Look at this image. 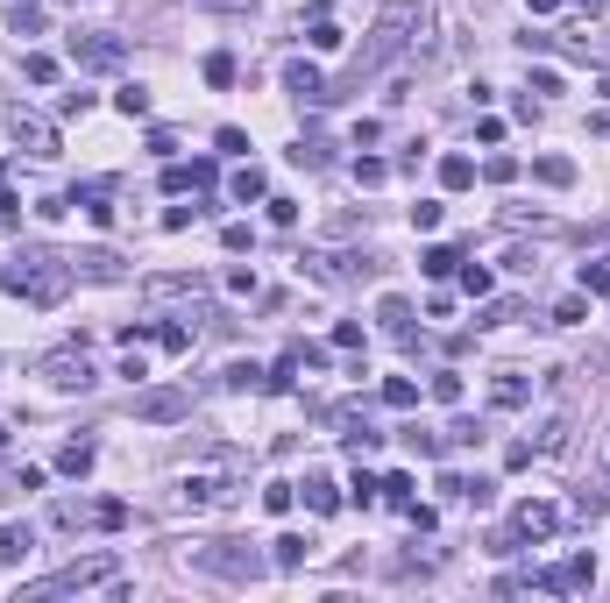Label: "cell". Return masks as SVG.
Wrapping results in <instances>:
<instances>
[{"label": "cell", "instance_id": "obj_1", "mask_svg": "<svg viewBox=\"0 0 610 603\" xmlns=\"http://www.w3.org/2000/svg\"><path fill=\"white\" fill-rule=\"evenodd\" d=\"M419 29H426V8L419 0H391L384 15H376V29H369V43L355 50V64H348V79L341 86H327V100H341V93H362L376 71H391L412 43H419Z\"/></svg>", "mask_w": 610, "mask_h": 603}, {"label": "cell", "instance_id": "obj_2", "mask_svg": "<svg viewBox=\"0 0 610 603\" xmlns=\"http://www.w3.org/2000/svg\"><path fill=\"white\" fill-rule=\"evenodd\" d=\"M71 256H57V249H15L8 263H0V291H15V298H29V306H64V291H71Z\"/></svg>", "mask_w": 610, "mask_h": 603}, {"label": "cell", "instance_id": "obj_3", "mask_svg": "<svg viewBox=\"0 0 610 603\" xmlns=\"http://www.w3.org/2000/svg\"><path fill=\"white\" fill-rule=\"evenodd\" d=\"M121 575V561L114 554H86V561H71V568H57L50 582H29L22 589V603H43V596H64V589H100V582H114Z\"/></svg>", "mask_w": 610, "mask_h": 603}, {"label": "cell", "instance_id": "obj_4", "mask_svg": "<svg viewBox=\"0 0 610 603\" xmlns=\"http://www.w3.org/2000/svg\"><path fill=\"white\" fill-rule=\"evenodd\" d=\"M561 533V504H547V497H525L518 511H511V525H504V533L490 540L497 554H511L518 540H554Z\"/></svg>", "mask_w": 610, "mask_h": 603}, {"label": "cell", "instance_id": "obj_5", "mask_svg": "<svg viewBox=\"0 0 610 603\" xmlns=\"http://www.w3.org/2000/svg\"><path fill=\"white\" fill-rule=\"evenodd\" d=\"M192 561H199L206 575H220V582H256V575L270 568V561H263L256 547H242V540H213V547H199Z\"/></svg>", "mask_w": 610, "mask_h": 603}, {"label": "cell", "instance_id": "obj_6", "mask_svg": "<svg viewBox=\"0 0 610 603\" xmlns=\"http://www.w3.org/2000/svg\"><path fill=\"white\" fill-rule=\"evenodd\" d=\"M36 376H43L50 391H93V384H100V376H93V355H86L79 341H71V348H50V355L36 362Z\"/></svg>", "mask_w": 610, "mask_h": 603}, {"label": "cell", "instance_id": "obj_7", "mask_svg": "<svg viewBox=\"0 0 610 603\" xmlns=\"http://www.w3.org/2000/svg\"><path fill=\"white\" fill-rule=\"evenodd\" d=\"M369 270H376V256H341V249H305L298 256V277H313V284H355Z\"/></svg>", "mask_w": 610, "mask_h": 603}, {"label": "cell", "instance_id": "obj_8", "mask_svg": "<svg viewBox=\"0 0 610 603\" xmlns=\"http://www.w3.org/2000/svg\"><path fill=\"white\" fill-rule=\"evenodd\" d=\"M71 64H79V71H121L128 64V43L121 36H100V29H79V36H71Z\"/></svg>", "mask_w": 610, "mask_h": 603}, {"label": "cell", "instance_id": "obj_9", "mask_svg": "<svg viewBox=\"0 0 610 603\" xmlns=\"http://www.w3.org/2000/svg\"><path fill=\"white\" fill-rule=\"evenodd\" d=\"M8 142H15V149H29V157H57V128H50L36 107H22V100L8 107Z\"/></svg>", "mask_w": 610, "mask_h": 603}, {"label": "cell", "instance_id": "obj_10", "mask_svg": "<svg viewBox=\"0 0 610 603\" xmlns=\"http://www.w3.org/2000/svg\"><path fill=\"white\" fill-rule=\"evenodd\" d=\"M532 589H547V596H582V589H596V561H589V554H568L561 568H532Z\"/></svg>", "mask_w": 610, "mask_h": 603}, {"label": "cell", "instance_id": "obj_11", "mask_svg": "<svg viewBox=\"0 0 610 603\" xmlns=\"http://www.w3.org/2000/svg\"><path fill=\"white\" fill-rule=\"evenodd\" d=\"M192 412V391H142L135 398V419H149V426H178Z\"/></svg>", "mask_w": 610, "mask_h": 603}, {"label": "cell", "instance_id": "obj_12", "mask_svg": "<svg viewBox=\"0 0 610 603\" xmlns=\"http://www.w3.org/2000/svg\"><path fill=\"white\" fill-rule=\"evenodd\" d=\"M284 93H291L298 107H327V79H320V64L291 57V64H284Z\"/></svg>", "mask_w": 610, "mask_h": 603}, {"label": "cell", "instance_id": "obj_13", "mask_svg": "<svg viewBox=\"0 0 610 603\" xmlns=\"http://www.w3.org/2000/svg\"><path fill=\"white\" fill-rule=\"evenodd\" d=\"M64 206H86V220H93V228H114V185H107V178L71 185V199H64Z\"/></svg>", "mask_w": 610, "mask_h": 603}, {"label": "cell", "instance_id": "obj_14", "mask_svg": "<svg viewBox=\"0 0 610 603\" xmlns=\"http://www.w3.org/2000/svg\"><path fill=\"white\" fill-rule=\"evenodd\" d=\"M213 178H220L213 157H192V164L171 157V164H164V192H213Z\"/></svg>", "mask_w": 610, "mask_h": 603}, {"label": "cell", "instance_id": "obj_15", "mask_svg": "<svg viewBox=\"0 0 610 603\" xmlns=\"http://www.w3.org/2000/svg\"><path fill=\"white\" fill-rule=\"evenodd\" d=\"M178 497H185L192 511H213V504H227V497H235V483H227V476H206V469H199V476H185V490H178Z\"/></svg>", "mask_w": 610, "mask_h": 603}, {"label": "cell", "instance_id": "obj_16", "mask_svg": "<svg viewBox=\"0 0 610 603\" xmlns=\"http://www.w3.org/2000/svg\"><path fill=\"white\" fill-rule=\"evenodd\" d=\"M71 270H79V277H93V284H114V277H128V263H121L114 249H86V256H71Z\"/></svg>", "mask_w": 610, "mask_h": 603}, {"label": "cell", "instance_id": "obj_17", "mask_svg": "<svg viewBox=\"0 0 610 603\" xmlns=\"http://www.w3.org/2000/svg\"><path fill=\"white\" fill-rule=\"evenodd\" d=\"M298 490H305V504H313V511H320V518H334V511H341V504H348V497H341V483H334V476H305V483H298Z\"/></svg>", "mask_w": 610, "mask_h": 603}, {"label": "cell", "instance_id": "obj_18", "mask_svg": "<svg viewBox=\"0 0 610 603\" xmlns=\"http://www.w3.org/2000/svg\"><path fill=\"white\" fill-rule=\"evenodd\" d=\"M305 554H313V540H305V533H277V540H270V568H284V575L305 568Z\"/></svg>", "mask_w": 610, "mask_h": 603}, {"label": "cell", "instance_id": "obj_19", "mask_svg": "<svg viewBox=\"0 0 610 603\" xmlns=\"http://www.w3.org/2000/svg\"><path fill=\"white\" fill-rule=\"evenodd\" d=\"M568 440H575V419L554 412V419L540 426V440H532V455H568Z\"/></svg>", "mask_w": 610, "mask_h": 603}, {"label": "cell", "instance_id": "obj_20", "mask_svg": "<svg viewBox=\"0 0 610 603\" xmlns=\"http://www.w3.org/2000/svg\"><path fill=\"white\" fill-rule=\"evenodd\" d=\"M525 398H532V384H525V376H518V369H504V376H497V384H490V405H497V412H518Z\"/></svg>", "mask_w": 610, "mask_h": 603}, {"label": "cell", "instance_id": "obj_21", "mask_svg": "<svg viewBox=\"0 0 610 603\" xmlns=\"http://www.w3.org/2000/svg\"><path fill=\"white\" fill-rule=\"evenodd\" d=\"M29 547H36L29 525H0V568H22V561H29Z\"/></svg>", "mask_w": 610, "mask_h": 603}, {"label": "cell", "instance_id": "obj_22", "mask_svg": "<svg viewBox=\"0 0 610 603\" xmlns=\"http://www.w3.org/2000/svg\"><path fill=\"white\" fill-rule=\"evenodd\" d=\"M440 185H447V192H469V185H476V157L447 149V157H440Z\"/></svg>", "mask_w": 610, "mask_h": 603}, {"label": "cell", "instance_id": "obj_23", "mask_svg": "<svg viewBox=\"0 0 610 603\" xmlns=\"http://www.w3.org/2000/svg\"><path fill=\"white\" fill-rule=\"evenodd\" d=\"M50 525H64V533H86V525H100V504H50Z\"/></svg>", "mask_w": 610, "mask_h": 603}, {"label": "cell", "instance_id": "obj_24", "mask_svg": "<svg viewBox=\"0 0 610 603\" xmlns=\"http://www.w3.org/2000/svg\"><path fill=\"white\" fill-rule=\"evenodd\" d=\"M376 320H384V334H398V341H412V298H384V306H376Z\"/></svg>", "mask_w": 610, "mask_h": 603}, {"label": "cell", "instance_id": "obj_25", "mask_svg": "<svg viewBox=\"0 0 610 603\" xmlns=\"http://www.w3.org/2000/svg\"><path fill=\"white\" fill-rule=\"evenodd\" d=\"M142 291H149V298H199V291H206V277H199V270H192V277H149Z\"/></svg>", "mask_w": 610, "mask_h": 603}, {"label": "cell", "instance_id": "obj_26", "mask_svg": "<svg viewBox=\"0 0 610 603\" xmlns=\"http://www.w3.org/2000/svg\"><path fill=\"white\" fill-rule=\"evenodd\" d=\"M93 462H100V447H93V440H64V455H57V469H64V476H86Z\"/></svg>", "mask_w": 610, "mask_h": 603}, {"label": "cell", "instance_id": "obj_27", "mask_svg": "<svg viewBox=\"0 0 610 603\" xmlns=\"http://www.w3.org/2000/svg\"><path fill=\"white\" fill-rule=\"evenodd\" d=\"M419 270L440 284V277H454V270H462V249H454V242H440V249H426V256H419Z\"/></svg>", "mask_w": 610, "mask_h": 603}, {"label": "cell", "instance_id": "obj_28", "mask_svg": "<svg viewBox=\"0 0 610 603\" xmlns=\"http://www.w3.org/2000/svg\"><path fill=\"white\" fill-rule=\"evenodd\" d=\"M149 341L171 348V355H185V348H192V327H185V320H149Z\"/></svg>", "mask_w": 610, "mask_h": 603}, {"label": "cell", "instance_id": "obj_29", "mask_svg": "<svg viewBox=\"0 0 610 603\" xmlns=\"http://www.w3.org/2000/svg\"><path fill=\"white\" fill-rule=\"evenodd\" d=\"M227 192H235V199H242V206H249V199H270V178H263V171H256V164H242V171H235V178H227Z\"/></svg>", "mask_w": 610, "mask_h": 603}, {"label": "cell", "instance_id": "obj_30", "mask_svg": "<svg viewBox=\"0 0 610 603\" xmlns=\"http://www.w3.org/2000/svg\"><path fill=\"white\" fill-rule=\"evenodd\" d=\"M568 57H582V64H610V29H589V36H575V43H568Z\"/></svg>", "mask_w": 610, "mask_h": 603}, {"label": "cell", "instance_id": "obj_31", "mask_svg": "<svg viewBox=\"0 0 610 603\" xmlns=\"http://www.w3.org/2000/svg\"><path fill=\"white\" fill-rule=\"evenodd\" d=\"M8 29L15 36H36L43 29V0H8Z\"/></svg>", "mask_w": 610, "mask_h": 603}, {"label": "cell", "instance_id": "obj_32", "mask_svg": "<svg viewBox=\"0 0 610 603\" xmlns=\"http://www.w3.org/2000/svg\"><path fill=\"white\" fill-rule=\"evenodd\" d=\"M532 178L554 185V192H568V185H575V164H568V157H540V164H532Z\"/></svg>", "mask_w": 610, "mask_h": 603}, {"label": "cell", "instance_id": "obj_33", "mask_svg": "<svg viewBox=\"0 0 610 603\" xmlns=\"http://www.w3.org/2000/svg\"><path fill=\"white\" fill-rule=\"evenodd\" d=\"M284 157H291V164H305V171H320V164H327V142H320V135H298Z\"/></svg>", "mask_w": 610, "mask_h": 603}, {"label": "cell", "instance_id": "obj_34", "mask_svg": "<svg viewBox=\"0 0 610 603\" xmlns=\"http://www.w3.org/2000/svg\"><path fill=\"white\" fill-rule=\"evenodd\" d=\"M384 405L391 412H412L419 405V384H412V376H384Z\"/></svg>", "mask_w": 610, "mask_h": 603}, {"label": "cell", "instance_id": "obj_35", "mask_svg": "<svg viewBox=\"0 0 610 603\" xmlns=\"http://www.w3.org/2000/svg\"><path fill=\"white\" fill-rule=\"evenodd\" d=\"M220 384H227V391H263V369H256V362H227Z\"/></svg>", "mask_w": 610, "mask_h": 603}, {"label": "cell", "instance_id": "obj_36", "mask_svg": "<svg viewBox=\"0 0 610 603\" xmlns=\"http://www.w3.org/2000/svg\"><path fill=\"white\" fill-rule=\"evenodd\" d=\"M199 71H206V86H235V71H242V64H235V50H213Z\"/></svg>", "mask_w": 610, "mask_h": 603}, {"label": "cell", "instance_id": "obj_37", "mask_svg": "<svg viewBox=\"0 0 610 603\" xmlns=\"http://www.w3.org/2000/svg\"><path fill=\"white\" fill-rule=\"evenodd\" d=\"M575 284H582L589 298H610V263H596V256H589V263L575 270Z\"/></svg>", "mask_w": 610, "mask_h": 603}, {"label": "cell", "instance_id": "obj_38", "mask_svg": "<svg viewBox=\"0 0 610 603\" xmlns=\"http://www.w3.org/2000/svg\"><path fill=\"white\" fill-rule=\"evenodd\" d=\"M22 79H29V86H57V57L29 50V57H22Z\"/></svg>", "mask_w": 610, "mask_h": 603}, {"label": "cell", "instance_id": "obj_39", "mask_svg": "<svg viewBox=\"0 0 610 603\" xmlns=\"http://www.w3.org/2000/svg\"><path fill=\"white\" fill-rule=\"evenodd\" d=\"M518 313H525V306H518V298H490V306L476 313V327H511Z\"/></svg>", "mask_w": 610, "mask_h": 603}, {"label": "cell", "instance_id": "obj_40", "mask_svg": "<svg viewBox=\"0 0 610 603\" xmlns=\"http://www.w3.org/2000/svg\"><path fill=\"white\" fill-rule=\"evenodd\" d=\"M582 320H589V291H575V298L554 306V327H582Z\"/></svg>", "mask_w": 610, "mask_h": 603}, {"label": "cell", "instance_id": "obj_41", "mask_svg": "<svg viewBox=\"0 0 610 603\" xmlns=\"http://www.w3.org/2000/svg\"><path fill=\"white\" fill-rule=\"evenodd\" d=\"M376 497H384V483H376L369 469H355V483H348V504H362V511H369Z\"/></svg>", "mask_w": 610, "mask_h": 603}, {"label": "cell", "instance_id": "obj_42", "mask_svg": "<svg viewBox=\"0 0 610 603\" xmlns=\"http://www.w3.org/2000/svg\"><path fill=\"white\" fill-rule=\"evenodd\" d=\"M220 249H227V256H242V249H256V235H249V220H227V228H220Z\"/></svg>", "mask_w": 610, "mask_h": 603}, {"label": "cell", "instance_id": "obj_43", "mask_svg": "<svg viewBox=\"0 0 610 603\" xmlns=\"http://www.w3.org/2000/svg\"><path fill=\"white\" fill-rule=\"evenodd\" d=\"M454 277H462V291H469V298H490V270H483V263H469V256H462V270H454Z\"/></svg>", "mask_w": 610, "mask_h": 603}, {"label": "cell", "instance_id": "obj_44", "mask_svg": "<svg viewBox=\"0 0 610 603\" xmlns=\"http://www.w3.org/2000/svg\"><path fill=\"white\" fill-rule=\"evenodd\" d=\"M114 107H121L128 121H142V114H149V86H121V93H114Z\"/></svg>", "mask_w": 610, "mask_h": 603}, {"label": "cell", "instance_id": "obj_45", "mask_svg": "<svg viewBox=\"0 0 610 603\" xmlns=\"http://www.w3.org/2000/svg\"><path fill=\"white\" fill-rule=\"evenodd\" d=\"M440 220H447V206H440V199H419V206H412V228H419V235H433Z\"/></svg>", "mask_w": 610, "mask_h": 603}, {"label": "cell", "instance_id": "obj_46", "mask_svg": "<svg viewBox=\"0 0 610 603\" xmlns=\"http://www.w3.org/2000/svg\"><path fill=\"white\" fill-rule=\"evenodd\" d=\"M433 398H440V405H462V369H440V376H433Z\"/></svg>", "mask_w": 610, "mask_h": 603}, {"label": "cell", "instance_id": "obj_47", "mask_svg": "<svg viewBox=\"0 0 610 603\" xmlns=\"http://www.w3.org/2000/svg\"><path fill=\"white\" fill-rule=\"evenodd\" d=\"M334 348L341 355H362V320H334Z\"/></svg>", "mask_w": 610, "mask_h": 603}, {"label": "cell", "instance_id": "obj_48", "mask_svg": "<svg viewBox=\"0 0 610 603\" xmlns=\"http://www.w3.org/2000/svg\"><path fill=\"white\" fill-rule=\"evenodd\" d=\"M384 504H398V511L412 504V476H405V469H391V476H384Z\"/></svg>", "mask_w": 610, "mask_h": 603}, {"label": "cell", "instance_id": "obj_49", "mask_svg": "<svg viewBox=\"0 0 610 603\" xmlns=\"http://www.w3.org/2000/svg\"><path fill=\"white\" fill-rule=\"evenodd\" d=\"M291 504H298V483H270V490H263V511H277V518H284Z\"/></svg>", "mask_w": 610, "mask_h": 603}, {"label": "cell", "instance_id": "obj_50", "mask_svg": "<svg viewBox=\"0 0 610 603\" xmlns=\"http://www.w3.org/2000/svg\"><path fill=\"white\" fill-rule=\"evenodd\" d=\"M384 178H391L384 157H355V185H384Z\"/></svg>", "mask_w": 610, "mask_h": 603}, {"label": "cell", "instance_id": "obj_51", "mask_svg": "<svg viewBox=\"0 0 610 603\" xmlns=\"http://www.w3.org/2000/svg\"><path fill=\"white\" fill-rule=\"evenodd\" d=\"M476 440H483V419H454L447 426V447H476Z\"/></svg>", "mask_w": 610, "mask_h": 603}, {"label": "cell", "instance_id": "obj_52", "mask_svg": "<svg viewBox=\"0 0 610 603\" xmlns=\"http://www.w3.org/2000/svg\"><path fill=\"white\" fill-rule=\"evenodd\" d=\"M305 43H313V50H341V29H334V22H327V15H320V22H313V29H305Z\"/></svg>", "mask_w": 610, "mask_h": 603}, {"label": "cell", "instance_id": "obj_53", "mask_svg": "<svg viewBox=\"0 0 610 603\" xmlns=\"http://www.w3.org/2000/svg\"><path fill=\"white\" fill-rule=\"evenodd\" d=\"M270 206V228H298V199H263Z\"/></svg>", "mask_w": 610, "mask_h": 603}, {"label": "cell", "instance_id": "obj_54", "mask_svg": "<svg viewBox=\"0 0 610 603\" xmlns=\"http://www.w3.org/2000/svg\"><path fill=\"white\" fill-rule=\"evenodd\" d=\"M121 525H128V504L107 497V504H100V533H121Z\"/></svg>", "mask_w": 610, "mask_h": 603}, {"label": "cell", "instance_id": "obj_55", "mask_svg": "<svg viewBox=\"0 0 610 603\" xmlns=\"http://www.w3.org/2000/svg\"><path fill=\"white\" fill-rule=\"evenodd\" d=\"M149 157L171 164V157H178V135H171V128H149Z\"/></svg>", "mask_w": 610, "mask_h": 603}, {"label": "cell", "instance_id": "obj_56", "mask_svg": "<svg viewBox=\"0 0 610 603\" xmlns=\"http://www.w3.org/2000/svg\"><path fill=\"white\" fill-rule=\"evenodd\" d=\"M483 178H490V185H511V178H518V157H490Z\"/></svg>", "mask_w": 610, "mask_h": 603}, {"label": "cell", "instance_id": "obj_57", "mask_svg": "<svg viewBox=\"0 0 610 603\" xmlns=\"http://www.w3.org/2000/svg\"><path fill=\"white\" fill-rule=\"evenodd\" d=\"M192 220H199V206H171V213H164V235H185Z\"/></svg>", "mask_w": 610, "mask_h": 603}, {"label": "cell", "instance_id": "obj_58", "mask_svg": "<svg viewBox=\"0 0 610 603\" xmlns=\"http://www.w3.org/2000/svg\"><path fill=\"white\" fill-rule=\"evenodd\" d=\"M213 142H220V149H227V157H249V135H242V128H220V135H213Z\"/></svg>", "mask_w": 610, "mask_h": 603}, {"label": "cell", "instance_id": "obj_59", "mask_svg": "<svg viewBox=\"0 0 610 603\" xmlns=\"http://www.w3.org/2000/svg\"><path fill=\"white\" fill-rule=\"evenodd\" d=\"M227 291H235V298H256V270H227Z\"/></svg>", "mask_w": 610, "mask_h": 603}, {"label": "cell", "instance_id": "obj_60", "mask_svg": "<svg viewBox=\"0 0 610 603\" xmlns=\"http://www.w3.org/2000/svg\"><path fill=\"white\" fill-rule=\"evenodd\" d=\"M561 8V0H525V15H554Z\"/></svg>", "mask_w": 610, "mask_h": 603}, {"label": "cell", "instance_id": "obj_61", "mask_svg": "<svg viewBox=\"0 0 610 603\" xmlns=\"http://www.w3.org/2000/svg\"><path fill=\"white\" fill-rule=\"evenodd\" d=\"M575 8H582V15H596V8H603V0H575Z\"/></svg>", "mask_w": 610, "mask_h": 603}, {"label": "cell", "instance_id": "obj_62", "mask_svg": "<svg viewBox=\"0 0 610 603\" xmlns=\"http://www.w3.org/2000/svg\"><path fill=\"white\" fill-rule=\"evenodd\" d=\"M0 192H8V164H0Z\"/></svg>", "mask_w": 610, "mask_h": 603}, {"label": "cell", "instance_id": "obj_63", "mask_svg": "<svg viewBox=\"0 0 610 603\" xmlns=\"http://www.w3.org/2000/svg\"><path fill=\"white\" fill-rule=\"evenodd\" d=\"M0 447H8V426H0Z\"/></svg>", "mask_w": 610, "mask_h": 603}]
</instances>
